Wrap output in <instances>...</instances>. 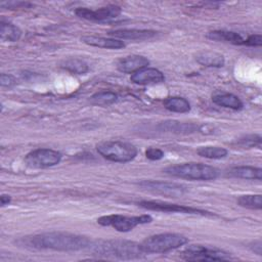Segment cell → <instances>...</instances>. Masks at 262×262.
Wrapping results in <instances>:
<instances>
[{"label":"cell","instance_id":"1","mask_svg":"<svg viewBox=\"0 0 262 262\" xmlns=\"http://www.w3.org/2000/svg\"><path fill=\"white\" fill-rule=\"evenodd\" d=\"M91 243V239L85 235L62 231H50L34 235H27L15 241L16 245L28 249L64 252L88 249Z\"/></svg>","mask_w":262,"mask_h":262},{"label":"cell","instance_id":"2","mask_svg":"<svg viewBox=\"0 0 262 262\" xmlns=\"http://www.w3.org/2000/svg\"><path fill=\"white\" fill-rule=\"evenodd\" d=\"M88 249L94 255L124 260L140 258L145 254L140 244L125 239H99L92 242Z\"/></svg>","mask_w":262,"mask_h":262},{"label":"cell","instance_id":"3","mask_svg":"<svg viewBox=\"0 0 262 262\" xmlns=\"http://www.w3.org/2000/svg\"><path fill=\"white\" fill-rule=\"evenodd\" d=\"M166 174L188 180H214L219 176V170L203 163H182L168 166L163 170Z\"/></svg>","mask_w":262,"mask_h":262},{"label":"cell","instance_id":"4","mask_svg":"<svg viewBox=\"0 0 262 262\" xmlns=\"http://www.w3.org/2000/svg\"><path fill=\"white\" fill-rule=\"evenodd\" d=\"M96 149L102 158L117 163L130 162L137 156V147L127 141H102L96 144Z\"/></svg>","mask_w":262,"mask_h":262},{"label":"cell","instance_id":"5","mask_svg":"<svg viewBox=\"0 0 262 262\" xmlns=\"http://www.w3.org/2000/svg\"><path fill=\"white\" fill-rule=\"evenodd\" d=\"M188 243V238L179 233H159L145 238L140 245L145 254L166 253Z\"/></svg>","mask_w":262,"mask_h":262},{"label":"cell","instance_id":"6","mask_svg":"<svg viewBox=\"0 0 262 262\" xmlns=\"http://www.w3.org/2000/svg\"><path fill=\"white\" fill-rule=\"evenodd\" d=\"M152 217L150 215H140V216H125L120 214L104 215L97 219V223L102 226H111L120 232L131 231L138 225L150 223Z\"/></svg>","mask_w":262,"mask_h":262},{"label":"cell","instance_id":"7","mask_svg":"<svg viewBox=\"0 0 262 262\" xmlns=\"http://www.w3.org/2000/svg\"><path fill=\"white\" fill-rule=\"evenodd\" d=\"M181 258L187 261H222L232 259L230 253L202 245H190L181 252Z\"/></svg>","mask_w":262,"mask_h":262},{"label":"cell","instance_id":"8","mask_svg":"<svg viewBox=\"0 0 262 262\" xmlns=\"http://www.w3.org/2000/svg\"><path fill=\"white\" fill-rule=\"evenodd\" d=\"M136 205L143 209L151 210V211L191 214V215H201V216H215V214H213L209 211H206V210L188 207V206H184V205L160 202V201H140V202H137Z\"/></svg>","mask_w":262,"mask_h":262},{"label":"cell","instance_id":"9","mask_svg":"<svg viewBox=\"0 0 262 262\" xmlns=\"http://www.w3.org/2000/svg\"><path fill=\"white\" fill-rule=\"evenodd\" d=\"M61 154L51 148H37L25 157V163L32 168H49L53 167L61 161Z\"/></svg>","mask_w":262,"mask_h":262},{"label":"cell","instance_id":"10","mask_svg":"<svg viewBox=\"0 0 262 262\" xmlns=\"http://www.w3.org/2000/svg\"><path fill=\"white\" fill-rule=\"evenodd\" d=\"M138 186L150 192L169 198H179L187 191L186 186L182 184L159 180H142L138 182Z\"/></svg>","mask_w":262,"mask_h":262},{"label":"cell","instance_id":"11","mask_svg":"<svg viewBox=\"0 0 262 262\" xmlns=\"http://www.w3.org/2000/svg\"><path fill=\"white\" fill-rule=\"evenodd\" d=\"M77 16L91 21H106L117 18L122 13V8L118 5H107L97 9L79 7L75 10Z\"/></svg>","mask_w":262,"mask_h":262},{"label":"cell","instance_id":"12","mask_svg":"<svg viewBox=\"0 0 262 262\" xmlns=\"http://www.w3.org/2000/svg\"><path fill=\"white\" fill-rule=\"evenodd\" d=\"M131 81L138 85L160 84L165 81L164 74L156 68H143L131 74Z\"/></svg>","mask_w":262,"mask_h":262},{"label":"cell","instance_id":"13","mask_svg":"<svg viewBox=\"0 0 262 262\" xmlns=\"http://www.w3.org/2000/svg\"><path fill=\"white\" fill-rule=\"evenodd\" d=\"M108 35L114 38L128 39V40H148L152 39L158 35L157 31L144 30V29H121L108 32Z\"/></svg>","mask_w":262,"mask_h":262},{"label":"cell","instance_id":"14","mask_svg":"<svg viewBox=\"0 0 262 262\" xmlns=\"http://www.w3.org/2000/svg\"><path fill=\"white\" fill-rule=\"evenodd\" d=\"M149 64V60L142 55H128L121 58L117 62V68L120 72L125 74H133L136 71L146 68Z\"/></svg>","mask_w":262,"mask_h":262},{"label":"cell","instance_id":"15","mask_svg":"<svg viewBox=\"0 0 262 262\" xmlns=\"http://www.w3.org/2000/svg\"><path fill=\"white\" fill-rule=\"evenodd\" d=\"M81 41L90 46L106 48V49H121L126 46L122 40H119L116 38L99 37V36H83L81 38Z\"/></svg>","mask_w":262,"mask_h":262},{"label":"cell","instance_id":"16","mask_svg":"<svg viewBox=\"0 0 262 262\" xmlns=\"http://www.w3.org/2000/svg\"><path fill=\"white\" fill-rule=\"evenodd\" d=\"M207 38L217 41V42H225L233 45H244L245 38L233 31H226V30H214L207 34Z\"/></svg>","mask_w":262,"mask_h":262},{"label":"cell","instance_id":"17","mask_svg":"<svg viewBox=\"0 0 262 262\" xmlns=\"http://www.w3.org/2000/svg\"><path fill=\"white\" fill-rule=\"evenodd\" d=\"M212 101L222 107L239 111L243 108L244 103L236 95L228 92H217L212 95Z\"/></svg>","mask_w":262,"mask_h":262},{"label":"cell","instance_id":"18","mask_svg":"<svg viewBox=\"0 0 262 262\" xmlns=\"http://www.w3.org/2000/svg\"><path fill=\"white\" fill-rule=\"evenodd\" d=\"M194 59L198 63L207 68H222L225 63V59L222 54L209 50L199 51L194 55Z\"/></svg>","mask_w":262,"mask_h":262},{"label":"cell","instance_id":"19","mask_svg":"<svg viewBox=\"0 0 262 262\" xmlns=\"http://www.w3.org/2000/svg\"><path fill=\"white\" fill-rule=\"evenodd\" d=\"M228 175L234 178L260 181L262 179V169L253 166H236L228 170Z\"/></svg>","mask_w":262,"mask_h":262},{"label":"cell","instance_id":"20","mask_svg":"<svg viewBox=\"0 0 262 262\" xmlns=\"http://www.w3.org/2000/svg\"><path fill=\"white\" fill-rule=\"evenodd\" d=\"M159 128L161 131L173 132V133H192L201 129L196 124L182 123L178 121H165L160 123Z\"/></svg>","mask_w":262,"mask_h":262},{"label":"cell","instance_id":"21","mask_svg":"<svg viewBox=\"0 0 262 262\" xmlns=\"http://www.w3.org/2000/svg\"><path fill=\"white\" fill-rule=\"evenodd\" d=\"M163 105L166 110L174 113H188L190 111V103L187 99L180 96L167 97L163 101Z\"/></svg>","mask_w":262,"mask_h":262},{"label":"cell","instance_id":"22","mask_svg":"<svg viewBox=\"0 0 262 262\" xmlns=\"http://www.w3.org/2000/svg\"><path fill=\"white\" fill-rule=\"evenodd\" d=\"M0 37L4 42H16L21 37V30L11 23L0 21Z\"/></svg>","mask_w":262,"mask_h":262},{"label":"cell","instance_id":"23","mask_svg":"<svg viewBox=\"0 0 262 262\" xmlns=\"http://www.w3.org/2000/svg\"><path fill=\"white\" fill-rule=\"evenodd\" d=\"M196 154L200 157L211 159V160H219L223 159L227 156L228 151L224 147L220 146H213V145H207V146H201L198 148Z\"/></svg>","mask_w":262,"mask_h":262},{"label":"cell","instance_id":"24","mask_svg":"<svg viewBox=\"0 0 262 262\" xmlns=\"http://www.w3.org/2000/svg\"><path fill=\"white\" fill-rule=\"evenodd\" d=\"M60 67L73 74H76V75H83V74L87 73L89 70L88 64L85 61L78 59V58L66 59L61 62Z\"/></svg>","mask_w":262,"mask_h":262},{"label":"cell","instance_id":"25","mask_svg":"<svg viewBox=\"0 0 262 262\" xmlns=\"http://www.w3.org/2000/svg\"><path fill=\"white\" fill-rule=\"evenodd\" d=\"M236 202L241 207H244L247 209L261 210L262 208V195L260 193L239 195Z\"/></svg>","mask_w":262,"mask_h":262},{"label":"cell","instance_id":"26","mask_svg":"<svg viewBox=\"0 0 262 262\" xmlns=\"http://www.w3.org/2000/svg\"><path fill=\"white\" fill-rule=\"evenodd\" d=\"M90 100L93 104L110 105L118 100V95L112 91H100L93 94L90 97Z\"/></svg>","mask_w":262,"mask_h":262},{"label":"cell","instance_id":"27","mask_svg":"<svg viewBox=\"0 0 262 262\" xmlns=\"http://www.w3.org/2000/svg\"><path fill=\"white\" fill-rule=\"evenodd\" d=\"M261 135L259 134H250L243 136L237 139L236 144L244 147V148H252L257 146L258 148L261 147Z\"/></svg>","mask_w":262,"mask_h":262},{"label":"cell","instance_id":"28","mask_svg":"<svg viewBox=\"0 0 262 262\" xmlns=\"http://www.w3.org/2000/svg\"><path fill=\"white\" fill-rule=\"evenodd\" d=\"M145 157L150 161H159L164 158V151L157 147H148L145 150Z\"/></svg>","mask_w":262,"mask_h":262},{"label":"cell","instance_id":"29","mask_svg":"<svg viewBox=\"0 0 262 262\" xmlns=\"http://www.w3.org/2000/svg\"><path fill=\"white\" fill-rule=\"evenodd\" d=\"M246 46H252V47H260L262 45V36L260 34H253L245 38V44Z\"/></svg>","mask_w":262,"mask_h":262},{"label":"cell","instance_id":"30","mask_svg":"<svg viewBox=\"0 0 262 262\" xmlns=\"http://www.w3.org/2000/svg\"><path fill=\"white\" fill-rule=\"evenodd\" d=\"M1 7L14 9V8H29L32 6L29 2H23V1H9V2H1Z\"/></svg>","mask_w":262,"mask_h":262},{"label":"cell","instance_id":"31","mask_svg":"<svg viewBox=\"0 0 262 262\" xmlns=\"http://www.w3.org/2000/svg\"><path fill=\"white\" fill-rule=\"evenodd\" d=\"M16 83V79L9 74H1L0 76V84L3 87H11Z\"/></svg>","mask_w":262,"mask_h":262},{"label":"cell","instance_id":"32","mask_svg":"<svg viewBox=\"0 0 262 262\" xmlns=\"http://www.w3.org/2000/svg\"><path fill=\"white\" fill-rule=\"evenodd\" d=\"M10 202H11V196H10V195L5 194V193L1 194V196H0V203H1V206H2V207L8 205Z\"/></svg>","mask_w":262,"mask_h":262}]
</instances>
